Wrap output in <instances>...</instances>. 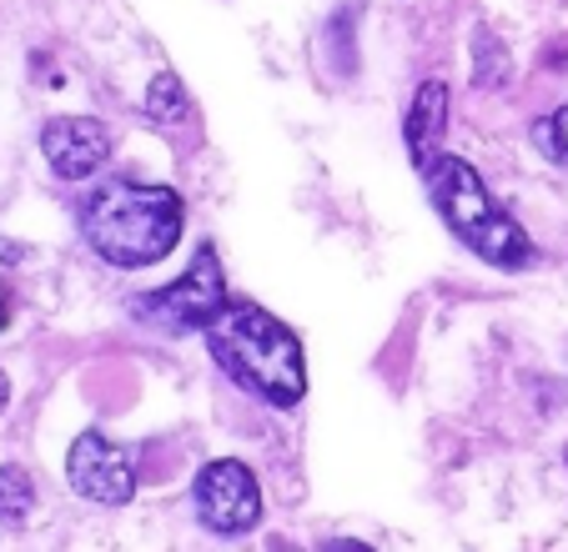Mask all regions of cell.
Wrapping results in <instances>:
<instances>
[{"mask_svg":"<svg viewBox=\"0 0 568 552\" xmlns=\"http://www.w3.org/2000/svg\"><path fill=\"white\" fill-rule=\"evenodd\" d=\"M226 282H222V262H216V246L206 242L196 252V262L176 276L172 287L146 292V297L131 301V317L141 327H156V331H172V337H192V331H206L226 307Z\"/></svg>","mask_w":568,"mask_h":552,"instance_id":"cell-4","label":"cell"},{"mask_svg":"<svg viewBox=\"0 0 568 552\" xmlns=\"http://www.w3.org/2000/svg\"><path fill=\"white\" fill-rule=\"evenodd\" d=\"M443 131H448V85L438 75L413 91L408 116H403V146H408V161L418 171H433L443 156Z\"/></svg>","mask_w":568,"mask_h":552,"instance_id":"cell-8","label":"cell"},{"mask_svg":"<svg viewBox=\"0 0 568 552\" xmlns=\"http://www.w3.org/2000/svg\"><path fill=\"white\" fill-rule=\"evenodd\" d=\"M6 402H11V382H6V372H0V412H6Z\"/></svg>","mask_w":568,"mask_h":552,"instance_id":"cell-15","label":"cell"},{"mask_svg":"<svg viewBox=\"0 0 568 552\" xmlns=\"http://www.w3.org/2000/svg\"><path fill=\"white\" fill-rule=\"evenodd\" d=\"M534 141H538V146H544L554 161H564V166H568V106H558L554 116L534 121Z\"/></svg>","mask_w":568,"mask_h":552,"instance_id":"cell-12","label":"cell"},{"mask_svg":"<svg viewBox=\"0 0 568 552\" xmlns=\"http://www.w3.org/2000/svg\"><path fill=\"white\" fill-rule=\"evenodd\" d=\"M192 116V96H186V85L176 81L172 71H161L146 91V121L156 126H172V121H186Z\"/></svg>","mask_w":568,"mask_h":552,"instance_id":"cell-10","label":"cell"},{"mask_svg":"<svg viewBox=\"0 0 568 552\" xmlns=\"http://www.w3.org/2000/svg\"><path fill=\"white\" fill-rule=\"evenodd\" d=\"M508 75H514V61H508L504 41H498L488 25H478V31H473V85H478V91H498Z\"/></svg>","mask_w":568,"mask_h":552,"instance_id":"cell-9","label":"cell"},{"mask_svg":"<svg viewBox=\"0 0 568 552\" xmlns=\"http://www.w3.org/2000/svg\"><path fill=\"white\" fill-rule=\"evenodd\" d=\"M81 236L101 262L136 272L182 242V196L172 186H141V181H106L81 206Z\"/></svg>","mask_w":568,"mask_h":552,"instance_id":"cell-2","label":"cell"},{"mask_svg":"<svg viewBox=\"0 0 568 552\" xmlns=\"http://www.w3.org/2000/svg\"><path fill=\"white\" fill-rule=\"evenodd\" d=\"M192 502H196V518L202 528H212L216 538H242L262 522V488H257V472L236 457H216L196 472L192 482Z\"/></svg>","mask_w":568,"mask_h":552,"instance_id":"cell-5","label":"cell"},{"mask_svg":"<svg viewBox=\"0 0 568 552\" xmlns=\"http://www.w3.org/2000/svg\"><path fill=\"white\" fill-rule=\"evenodd\" d=\"M11 321V301H6V287H0V327Z\"/></svg>","mask_w":568,"mask_h":552,"instance_id":"cell-14","label":"cell"},{"mask_svg":"<svg viewBox=\"0 0 568 552\" xmlns=\"http://www.w3.org/2000/svg\"><path fill=\"white\" fill-rule=\"evenodd\" d=\"M65 478L87 502L101 508H126L136 498V457L126 447L106 442L101 432H81L65 457Z\"/></svg>","mask_w":568,"mask_h":552,"instance_id":"cell-6","label":"cell"},{"mask_svg":"<svg viewBox=\"0 0 568 552\" xmlns=\"http://www.w3.org/2000/svg\"><path fill=\"white\" fill-rule=\"evenodd\" d=\"M41 151L61 181H87L111 161V131L97 116H55L41 131Z\"/></svg>","mask_w":568,"mask_h":552,"instance_id":"cell-7","label":"cell"},{"mask_svg":"<svg viewBox=\"0 0 568 552\" xmlns=\"http://www.w3.org/2000/svg\"><path fill=\"white\" fill-rule=\"evenodd\" d=\"M433 181V206L448 222V232L468 246L473 256L504 266V272H524L534 266V242L524 236V226L494 202V192L483 186V176L463 156H438V166L428 171Z\"/></svg>","mask_w":568,"mask_h":552,"instance_id":"cell-3","label":"cell"},{"mask_svg":"<svg viewBox=\"0 0 568 552\" xmlns=\"http://www.w3.org/2000/svg\"><path fill=\"white\" fill-rule=\"evenodd\" d=\"M322 552H373V548L357 538H333V542H322Z\"/></svg>","mask_w":568,"mask_h":552,"instance_id":"cell-13","label":"cell"},{"mask_svg":"<svg viewBox=\"0 0 568 552\" xmlns=\"http://www.w3.org/2000/svg\"><path fill=\"white\" fill-rule=\"evenodd\" d=\"M31 502H36V488H31V472L26 468H0V528H21L31 518Z\"/></svg>","mask_w":568,"mask_h":552,"instance_id":"cell-11","label":"cell"},{"mask_svg":"<svg viewBox=\"0 0 568 552\" xmlns=\"http://www.w3.org/2000/svg\"><path fill=\"white\" fill-rule=\"evenodd\" d=\"M216 367L247 392H257L272 407H297L307 397V367H302V341L292 327H282L267 307L247 297H232L222 317L206 327Z\"/></svg>","mask_w":568,"mask_h":552,"instance_id":"cell-1","label":"cell"}]
</instances>
